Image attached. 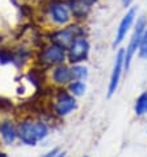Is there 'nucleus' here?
Wrapping results in <instances>:
<instances>
[{
    "mask_svg": "<svg viewBox=\"0 0 147 157\" xmlns=\"http://www.w3.org/2000/svg\"><path fill=\"white\" fill-rule=\"evenodd\" d=\"M51 79L55 85L58 86H64V85H68L70 82L72 81L71 78V69L66 66V65L60 63L54 66L53 71H51Z\"/></svg>",
    "mask_w": 147,
    "mask_h": 157,
    "instance_id": "11",
    "label": "nucleus"
},
{
    "mask_svg": "<svg viewBox=\"0 0 147 157\" xmlns=\"http://www.w3.org/2000/svg\"><path fill=\"white\" fill-rule=\"evenodd\" d=\"M68 7H70L71 15L76 21H81L87 19V16L91 11V6L85 0H68Z\"/></svg>",
    "mask_w": 147,
    "mask_h": 157,
    "instance_id": "10",
    "label": "nucleus"
},
{
    "mask_svg": "<svg viewBox=\"0 0 147 157\" xmlns=\"http://www.w3.org/2000/svg\"><path fill=\"white\" fill-rule=\"evenodd\" d=\"M64 155H66L64 152H59V155H58L57 157H64Z\"/></svg>",
    "mask_w": 147,
    "mask_h": 157,
    "instance_id": "19",
    "label": "nucleus"
},
{
    "mask_svg": "<svg viewBox=\"0 0 147 157\" xmlns=\"http://www.w3.org/2000/svg\"><path fill=\"white\" fill-rule=\"evenodd\" d=\"M80 36H84V28L79 24H68L66 28L55 29L53 33H50L49 40L51 44H55L67 50L74 40Z\"/></svg>",
    "mask_w": 147,
    "mask_h": 157,
    "instance_id": "2",
    "label": "nucleus"
},
{
    "mask_svg": "<svg viewBox=\"0 0 147 157\" xmlns=\"http://www.w3.org/2000/svg\"><path fill=\"white\" fill-rule=\"evenodd\" d=\"M135 16H137V8H130L127 11V13L122 17L121 23L118 25V29H117V34H116V38H114V42H113V46H118L121 42L124 41V38L126 37L127 32L130 30L131 25L135 20Z\"/></svg>",
    "mask_w": 147,
    "mask_h": 157,
    "instance_id": "9",
    "label": "nucleus"
},
{
    "mask_svg": "<svg viewBox=\"0 0 147 157\" xmlns=\"http://www.w3.org/2000/svg\"><path fill=\"white\" fill-rule=\"evenodd\" d=\"M89 42L84 36L76 37L67 49V59L71 65H76L85 61L89 54Z\"/></svg>",
    "mask_w": 147,
    "mask_h": 157,
    "instance_id": "7",
    "label": "nucleus"
},
{
    "mask_svg": "<svg viewBox=\"0 0 147 157\" xmlns=\"http://www.w3.org/2000/svg\"><path fill=\"white\" fill-rule=\"evenodd\" d=\"M124 63H125V50L120 49L117 56H116L113 70H112L109 87H108V97H112V95L116 93V90H117L120 79H121V73H122V70H124Z\"/></svg>",
    "mask_w": 147,
    "mask_h": 157,
    "instance_id": "8",
    "label": "nucleus"
},
{
    "mask_svg": "<svg viewBox=\"0 0 147 157\" xmlns=\"http://www.w3.org/2000/svg\"><path fill=\"white\" fill-rule=\"evenodd\" d=\"M0 135L3 137V141L9 145V144H13L15 140L19 136H17V127H15L13 123L9 120H4L2 124H0Z\"/></svg>",
    "mask_w": 147,
    "mask_h": 157,
    "instance_id": "12",
    "label": "nucleus"
},
{
    "mask_svg": "<svg viewBox=\"0 0 147 157\" xmlns=\"http://www.w3.org/2000/svg\"><path fill=\"white\" fill-rule=\"evenodd\" d=\"M134 110H135V114L139 116L147 114V91H145L143 94H141L139 97H138Z\"/></svg>",
    "mask_w": 147,
    "mask_h": 157,
    "instance_id": "15",
    "label": "nucleus"
},
{
    "mask_svg": "<svg viewBox=\"0 0 147 157\" xmlns=\"http://www.w3.org/2000/svg\"><path fill=\"white\" fill-rule=\"evenodd\" d=\"M49 135V127L45 121L36 119H25L17 125V136L25 145H36Z\"/></svg>",
    "mask_w": 147,
    "mask_h": 157,
    "instance_id": "1",
    "label": "nucleus"
},
{
    "mask_svg": "<svg viewBox=\"0 0 147 157\" xmlns=\"http://www.w3.org/2000/svg\"><path fill=\"white\" fill-rule=\"evenodd\" d=\"M66 59H67V50L51 42L47 46H45L44 49H41L37 56L38 63L45 67L57 66V65L63 63Z\"/></svg>",
    "mask_w": 147,
    "mask_h": 157,
    "instance_id": "4",
    "label": "nucleus"
},
{
    "mask_svg": "<svg viewBox=\"0 0 147 157\" xmlns=\"http://www.w3.org/2000/svg\"><path fill=\"white\" fill-rule=\"evenodd\" d=\"M130 2H131V0H124V6H125V7L129 6V4H130Z\"/></svg>",
    "mask_w": 147,
    "mask_h": 157,
    "instance_id": "18",
    "label": "nucleus"
},
{
    "mask_svg": "<svg viewBox=\"0 0 147 157\" xmlns=\"http://www.w3.org/2000/svg\"><path fill=\"white\" fill-rule=\"evenodd\" d=\"M146 20L145 17H141L139 20L137 21V25H135V29L133 32V36L130 38V42H129V46L127 49L125 50V63H124V70H127L130 67V63H131V59L135 54V52L139 49V44L142 40V36H143L145 30H146Z\"/></svg>",
    "mask_w": 147,
    "mask_h": 157,
    "instance_id": "6",
    "label": "nucleus"
},
{
    "mask_svg": "<svg viewBox=\"0 0 147 157\" xmlns=\"http://www.w3.org/2000/svg\"><path fill=\"white\" fill-rule=\"evenodd\" d=\"M0 157H8L5 153H2V152H0Z\"/></svg>",
    "mask_w": 147,
    "mask_h": 157,
    "instance_id": "20",
    "label": "nucleus"
},
{
    "mask_svg": "<svg viewBox=\"0 0 147 157\" xmlns=\"http://www.w3.org/2000/svg\"><path fill=\"white\" fill-rule=\"evenodd\" d=\"M59 148H54V149H51V151H49L46 155H44L42 157H57L58 155H59Z\"/></svg>",
    "mask_w": 147,
    "mask_h": 157,
    "instance_id": "17",
    "label": "nucleus"
},
{
    "mask_svg": "<svg viewBox=\"0 0 147 157\" xmlns=\"http://www.w3.org/2000/svg\"><path fill=\"white\" fill-rule=\"evenodd\" d=\"M139 57L142 59H147V28L145 30L143 36H142V40H141V44H139Z\"/></svg>",
    "mask_w": 147,
    "mask_h": 157,
    "instance_id": "16",
    "label": "nucleus"
},
{
    "mask_svg": "<svg viewBox=\"0 0 147 157\" xmlns=\"http://www.w3.org/2000/svg\"><path fill=\"white\" fill-rule=\"evenodd\" d=\"M67 90L70 91L74 97H81V95L85 94L87 86H85L83 81H71L67 85Z\"/></svg>",
    "mask_w": 147,
    "mask_h": 157,
    "instance_id": "14",
    "label": "nucleus"
},
{
    "mask_svg": "<svg viewBox=\"0 0 147 157\" xmlns=\"http://www.w3.org/2000/svg\"><path fill=\"white\" fill-rule=\"evenodd\" d=\"M53 112L59 117L67 116L68 114L76 108V100L75 97L70 93L68 90H57L54 98H53V104H51Z\"/></svg>",
    "mask_w": 147,
    "mask_h": 157,
    "instance_id": "5",
    "label": "nucleus"
},
{
    "mask_svg": "<svg viewBox=\"0 0 147 157\" xmlns=\"http://www.w3.org/2000/svg\"><path fill=\"white\" fill-rule=\"evenodd\" d=\"M46 17L54 27H66L72 19L70 7L67 2L54 0L46 7Z\"/></svg>",
    "mask_w": 147,
    "mask_h": 157,
    "instance_id": "3",
    "label": "nucleus"
},
{
    "mask_svg": "<svg viewBox=\"0 0 147 157\" xmlns=\"http://www.w3.org/2000/svg\"><path fill=\"white\" fill-rule=\"evenodd\" d=\"M71 69V78L72 81H84L88 77V69L80 63L72 65Z\"/></svg>",
    "mask_w": 147,
    "mask_h": 157,
    "instance_id": "13",
    "label": "nucleus"
},
{
    "mask_svg": "<svg viewBox=\"0 0 147 157\" xmlns=\"http://www.w3.org/2000/svg\"><path fill=\"white\" fill-rule=\"evenodd\" d=\"M84 157H88V156H84Z\"/></svg>",
    "mask_w": 147,
    "mask_h": 157,
    "instance_id": "21",
    "label": "nucleus"
}]
</instances>
